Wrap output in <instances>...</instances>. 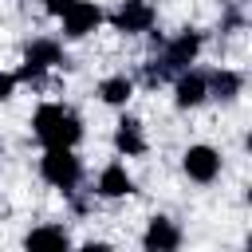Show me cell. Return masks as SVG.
<instances>
[{"instance_id": "obj_1", "label": "cell", "mask_w": 252, "mask_h": 252, "mask_svg": "<svg viewBox=\"0 0 252 252\" xmlns=\"http://www.w3.org/2000/svg\"><path fill=\"white\" fill-rule=\"evenodd\" d=\"M161 43V39H158ZM201 47H205V35L201 32H193V28H185L181 35H173V39H165L161 43V55L154 59V63H146V87H161V83H169L177 71H185V67H193L197 63V55H201Z\"/></svg>"}, {"instance_id": "obj_16", "label": "cell", "mask_w": 252, "mask_h": 252, "mask_svg": "<svg viewBox=\"0 0 252 252\" xmlns=\"http://www.w3.org/2000/svg\"><path fill=\"white\" fill-rule=\"evenodd\" d=\"M71 4H75V0H43V12H47V16H55V20H59V16H63V12H67V8H71Z\"/></svg>"}, {"instance_id": "obj_6", "label": "cell", "mask_w": 252, "mask_h": 252, "mask_svg": "<svg viewBox=\"0 0 252 252\" xmlns=\"http://www.w3.org/2000/svg\"><path fill=\"white\" fill-rule=\"evenodd\" d=\"M181 169H185L189 181L209 185V181L220 177V154H217L213 146H189V150L181 154Z\"/></svg>"}, {"instance_id": "obj_13", "label": "cell", "mask_w": 252, "mask_h": 252, "mask_svg": "<svg viewBox=\"0 0 252 252\" xmlns=\"http://www.w3.org/2000/svg\"><path fill=\"white\" fill-rule=\"evenodd\" d=\"M24 248H71V232L63 224H35L28 236H24Z\"/></svg>"}, {"instance_id": "obj_9", "label": "cell", "mask_w": 252, "mask_h": 252, "mask_svg": "<svg viewBox=\"0 0 252 252\" xmlns=\"http://www.w3.org/2000/svg\"><path fill=\"white\" fill-rule=\"evenodd\" d=\"M142 248L146 252H177L181 248V228L169 217H150L146 232H142Z\"/></svg>"}, {"instance_id": "obj_7", "label": "cell", "mask_w": 252, "mask_h": 252, "mask_svg": "<svg viewBox=\"0 0 252 252\" xmlns=\"http://www.w3.org/2000/svg\"><path fill=\"white\" fill-rule=\"evenodd\" d=\"M205 98H209V79H205V71L185 67V71L173 75V102H177V110H197Z\"/></svg>"}, {"instance_id": "obj_12", "label": "cell", "mask_w": 252, "mask_h": 252, "mask_svg": "<svg viewBox=\"0 0 252 252\" xmlns=\"http://www.w3.org/2000/svg\"><path fill=\"white\" fill-rule=\"evenodd\" d=\"M205 79H209V98H220V102H232V98L244 91V75L232 71V67H217V71L205 75Z\"/></svg>"}, {"instance_id": "obj_17", "label": "cell", "mask_w": 252, "mask_h": 252, "mask_svg": "<svg viewBox=\"0 0 252 252\" xmlns=\"http://www.w3.org/2000/svg\"><path fill=\"white\" fill-rule=\"evenodd\" d=\"M220 4H236V0H220Z\"/></svg>"}, {"instance_id": "obj_4", "label": "cell", "mask_w": 252, "mask_h": 252, "mask_svg": "<svg viewBox=\"0 0 252 252\" xmlns=\"http://www.w3.org/2000/svg\"><path fill=\"white\" fill-rule=\"evenodd\" d=\"M59 63H67L63 59V47L55 43V39H32L28 47H24V63H20V71H16V79L20 83H39L51 67H59Z\"/></svg>"}, {"instance_id": "obj_15", "label": "cell", "mask_w": 252, "mask_h": 252, "mask_svg": "<svg viewBox=\"0 0 252 252\" xmlns=\"http://www.w3.org/2000/svg\"><path fill=\"white\" fill-rule=\"evenodd\" d=\"M16 87H20L16 71H0V102H8V98L16 94Z\"/></svg>"}, {"instance_id": "obj_14", "label": "cell", "mask_w": 252, "mask_h": 252, "mask_svg": "<svg viewBox=\"0 0 252 252\" xmlns=\"http://www.w3.org/2000/svg\"><path fill=\"white\" fill-rule=\"evenodd\" d=\"M130 94H134V79H126V75H106L98 83V98L106 106H126Z\"/></svg>"}, {"instance_id": "obj_10", "label": "cell", "mask_w": 252, "mask_h": 252, "mask_svg": "<svg viewBox=\"0 0 252 252\" xmlns=\"http://www.w3.org/2000/svg\"><path fill=\"white\" fill-rule=\"evenodd\" d=\"M94 193H98L102 201H118V197H130V193H134V177L126 173V165H122V161H110V165H102V169H98Z\"/></svg>"}, {"instance_id": "obj_5", "label": "cell", "mask_w": 252, "mask_h": 252, "mask_svg": "<svg viewBox=\"0 0 252 252\" xmlns=\"http://www.w3.org/2000/svg\"><path fill=\"white\" fill-rule=\"evenodd\" d=\"M154 20H158V12H154L150 0H122L110 16L114 32H122V35H142V32L154 28Z\"/></svg>"}, {"instance_id": "obj_8", "label": "cell", "mask_w": 252, "mask_h": 252, "mask_svg": "<svg viewBox=\"0 0 252 252\" xmlns=\"http://www.w3.org/2000/svg\"><path fill=\"white\" fill-rule=\"evenodd\" d=\"M59 24H63V35H67V39H87V35L102 24V8L91 4V0H75V4L59 16Z\"/></svg>"}, {"instance_id": "obj_2", "label": "cell", "mask_w": 252, "mask_h": 252, "mask_svg": "<svg viewBox=\"0 0 252 252\" xmlns=\"http://www.w3.org/2000/svg\"><path fill=\"white\" fill-rule=\"evenodd\" d=\"M32 134H35V142L47 150V146H79V138H83V118L71 110V106H63V102H43V106H35V114H32Z\"/></svg>"}, {"instance_id": "obj_11", "label": "cell", "mask_w": 252, "mask_h": 252, "mask_svg": "<svg viewBox=\"0 0 252 252\" xmlns=\"http://www.w3.org/2000/svg\"><path fill=\"white\" fill-rule=\"evenodd\" d=\"M114 150L122 154V158H142L146 154V130H142V122L138 118H118V126H114Z\"/></svg>"}, {"instance_id": "obj_3", "label": "cell", "mask_w": 252, "mask_h": 252, "mask_svg": "<svg viewBox=\"0 0 252 252\" xmlns=\"http://www.w3.org/2000/svg\"><path fill=\"white\" fill-rule=\"evenodd\" d=\"M39 177H43L51 189L71 193V189L83 181V161H79L75 146H47L43 158H39Z\"/></svg>"}]
</instances>
